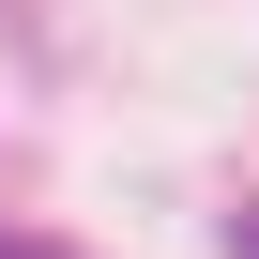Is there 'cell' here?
<instances>
[{"instance_id":"cell-1","label":"cell","mask_w":259,"mask_h":259,"mask_svg":"<svg viewBox=\"0 0 259 259\" xmlns=\"http://www.w3.org/2000/svg\"><path fill=\"white\" fill-rule=\"evenodd\" d=\"M229 259H259V198H244V213H229Z\"/></svg>"},{"instance_id":"cell-2","label":"cell","mask_w":259,"mask_h":259,"mask_svg":"<svg viewBox=\"0 0 259 259\" xmlns=\"http://www.w3.org/2000/svg\"><path fill=\"white\" fill-rule=\"evenodd\" d=\"M0 259H46V244H0Z\"/></svg>"}]
</instances>
